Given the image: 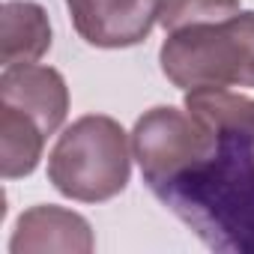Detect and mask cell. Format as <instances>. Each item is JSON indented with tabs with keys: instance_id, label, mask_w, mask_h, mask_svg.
<instances>
[{
	"instance_id": "4",
	"label": "cell",
	"mask_w": 254,
	"mask_h": 254,
	"mask_svg": "<svg viewBox=\"0 0 254 254\" xmlns=\"http://www.w3.org/2000/svg\"><path fill=\"white\" fill-rule=\"evenodd\" d=\"M162 0H66L75 33L93 48L141 45L156 21Z\"/></svg>"
},
{
	"instance_id": "7",
	"label": "cell",
	"mask_w": 254,
	"mask_h": 254,
	"mask_svg": "<svg viewBox=\"0 0 254 254\" xmlns=\"http://www.w3.org/2000/svg\"><path fill=\"white\" fill-rule=\"evenodd\" d=\"M51 48L48 12L33 0H6L0 9V60L3 66L39 63Z\"/></svg>"
},
{
	"instance_id": "10",
	"label": "cell",
	"mask_w": 254,
	"mask_h": 254,
	"mask_svg": "<svg viewBox=\"0 0 254 254\" xmlns=\"http://www.w3.org/2000/svg\"><path fill=\"white\" fill-rule=\"evenodd\" d=\"M239 12V0H162L159 24L165 33L191 27V24H215L227 21Z\"/></svg>"
},
{
	"instance_id": "3",
	"label": "cell",
	"mask_w": 254,
	"mask_h": 254,
	"mask_svg": "<svg viewBox=\"0 0 254 254\" xmlns=\"http://www.w3.org/2000/svg\"><path fill=\"white\" fill-rule=\"evenodd\" d=\"M215 150L218 135L186 108L156 105L132 129V156L156 194L197 171Z\"/></svg>"
},
{
	"instance_id": "1",
	"label": "cell",
	"mask_w": 254,
	"mask_h": 254,
	"mask_svg": "<svg viewBox=\"0 0 254 254\" xmlns=\"http://www.w3.org/2000/svg\"><path fill=\"white\" fill-rule=\"evenodd\" d=\"M132 138L105 114L78 117L66 126L48 156L51 186L78 203H105L132 177Z\"/></svg>"
},
{
	"instance_id": "2",
	"label": "cell",
	"mask_w": 254,
	"mask_h": 254,
	"mask_svg": "<svg viewBox=\"0 0 254 254\" xmlns=\"http://www.w3.org/2000/svg\"><path fill=\"white\" fill-rule=\"evenodd\" d=\"M159 63L165 78L186 93L200 87L254 90V9L168 33Z\"/></svg>"
},
{
	"instance_id": "6",
	"label": "cell",
	"mask_w": 254,
	"mask_h": 254,
	"mask_svg": "<svg viewBox=\"0 0 254 254\" xmlns=\"http://www.w3.org/2000/svg\"><path fill=\"white\" fill-rule=\"evenodd\" d=\"M93 248L96 239L90 221L54 203H36L24 209L9 239V254H45V251L90 254Z\"/></svg>"
},
{
	"instance_id": "8",
	"label": "cell",
	"mask_w": 254,
	"mask_h": 254,
	"mask_svg": "<svg viewBox=\"0 0 254 254\" xmlns=\"http://www.w3.org/2000/svg\"><path fill=\"white\" fill-rule=\"evenodd\" d=\"M45 129L24 111L0 102V174L3 180L30 177L39 168Z\"/></svg>"
},
{
	"instance_id": "9",
	"label": "cell",
	"mask_w": 254,
	"mask_h": 254,
	"mask_svg": "<svg viewBox=\"0 0 254 254\" xmlns=\"http://www.w3.org/2000/svg\"><path fill=\"white\" fill-rule=\"evenodd\" d=\"M183 108L206 123L215 135H251L254 138V99L230 93L227 87L189 90Z\"/></svg>"
},
{
	"instance_id": "5",
	"label": "cell",
	"mask_w": 254,
	"mask_h": 254,
	"mask_svg": "<svg viewBox=\"0 0 254 254\" xmlns=\"http://www.w3.org/2000/svg\"><path fill=\"white\" fill-rule=\"evenodd\" d=\"M0 102L24 111L42 126L45 135H54L69 114V87L66 78L51 66L15 63V66H3Z\"/></svg>"
}]
</instances>
